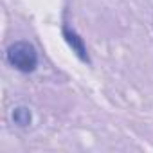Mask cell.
Segmentation results:
<instances>
[{
	"label": "cell",
	"mask_w": 153,
	"mask_h": 153,
	"mask_svg": "<svg viewBox=\"0 0 153 153\" xmlns=\"http://www.w3.org/2000/svg\"><path fill=\"white\" fill-rule=\"evenodd\" d=\"M6 59L18 72L29 74V72H34L36 67H38V51H36V47L33 43L18 40V42L11 43L7 47Z\"/></svg>",
	"instance_id": "cell-1"
},
{
	"label": "cell",
	"mask_w": 153,
	"mask_h": 153,
	"mask_svg": "<svg viewBox=\"0 0 153 153\" xmlns=\"http://www.w3.org/2000/svg\"><path fill=\"white\" fill-rule=\"evenodd\" d=\"M61 33H63V38H65V42H67V43H68V47L72 49V52H76V56H78L81 61H85V63H90V58H88L87 45H85L83 38H81L78 33H76V31L68 29L67 25H63V27H61Z\"/></svg>",
	"instance_id": "cell-2"
},
{
	"label": "cell",
	"mask_w": 153,
	"mask_h": 153,
	"mask_svg": "<svg viewBox=\"0 0 153 153\" xmlns=\"http://www.w3.org/2000/svg\"><path fill=\"white\" fill-rule=\"evenodd\" d=\"M13 121H15V124L22 126V128L29 126L31 121H33V114H31V110L27 106H16L13 110Z\"/></svg>",
	"instance_id": "cell-3"
}]
</instances>
